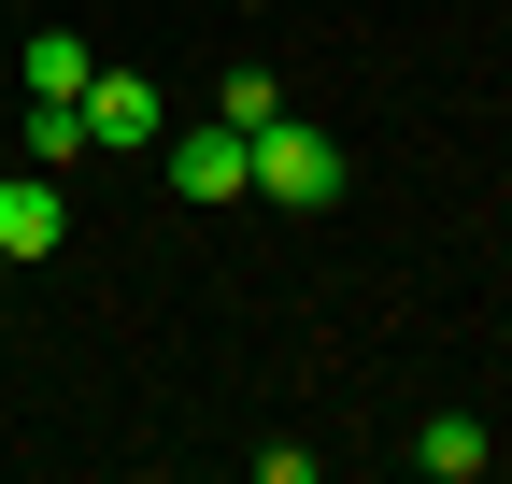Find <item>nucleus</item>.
<instances>
[{"mask_svg": "<svg viewBox=\"0 0 512 484\" xmlns=\"http://www.w3.org/2000/svg\"><path fill=\"white\" fill-rule=\"evenodd\" d=\"M57 228H72L57 171H0V257H57Z\"/></svg>", "mask_w": 512, "mask_h": 484, "instance_id": "obj_4", "label": "nucleus"}, {"mask_svg": "<svg viewBox=\"0 0 512 484\" xmlns=\"http://www.w3.org/2000/svg\"><path fill=\"white\" fill-rule=\"evenodd\" d=\"M157 157H171V200H185V214L256 200V143L228 129V114H200V129H157Z\"/></svg>", "mask_w": 512, "mask_h": 484, "instance_id": "obj_1", "label": "nucleus"}, {"mask_svg": "<svg viewBox=\"0 0 512 484\" xmlns=\"http://www.w3.org/2000/svg\"><path fill=\"white\" fill-rule=\"evenodd\" d=\"M484 456H498V442L470 428V413H427V428H413V470H427V484H484Z\"/></svg>", "mask_w": 512, "mask_h": 484, "instance_id": "obj_5", "label": "nucleus"}, {"mask_svg": "<svg viewBox=\"0 0 512 484\" xmlns=\"http://www.w3.org/2000/svg\"><path fill=\"white\" fill-rule=\"evenodd\" d=\"M0 271H15V257H0Z\"/></svg>", "mask_w": 512, "mask_h": 484, "instance_id": "obj_9", "label": "nucleus"}, {"mask_svg": "<svg viewBox=\"0 0 512 484\" xmlns=\"http://www.w3.org/2000/svg\"><path fill=\"white\" fill-rule=\"evenodd\" d=\"M157 129H171V100H157L143 72H86V143H100V157H143Z\"/></svg>", "mask_w": 512, "mask_h": 484, "instance_id": "obj_3", "label": "nucleus"}, {"mask_svg": "<svg viewBox=\"0 0 512 484\" xmlns=\"http://www.w3.org/2000/svg\"><path fill=\"white\" fill-rule=\"evenodd\" d=\"M29 100H86V29H29Z\"/></svg>", "mask_w": 512, "mask_h": 484, "instance_id": "obj_6", "label": "nucleus"}, {"mask_svg": "<svg viewBox=\"0 0 512 484\" xmlns=\"http://www.w3.org/2000/svg\"><path fill=\"white\" fill-rule=\"evenodd\" d=\"M214 114H228V129L256 143V129H271V114H285V86H271V72H228V86H214Z\"/></svg>", "mask_w": 512, "mask_h": 484, "instance_id": "obj_8", "label": "nucleus"}, {"mask_svg": "<svg viewBox=\"0 0 512 484\" xmlns=\"http://www.w3.org/2000/svg\"><path fill=\"white\" fill-rule=\"evenodd\" d=\"M256 200L328 214V200H342V143H328V129H299V114H271V129H256Z\"/></svg>", "mask_w": 512, "mask_h": 484, "instance_id": "obj_2", "label": "nucleus"}, {"mask_svg": "<svg viewBox=\"0 0 512 484\" xmlns=\"http://www.w3.org/2000/svg\"><path fill=\"white\" fill-rule=\"evenodd\" d=\"M15 143H29V171H72V157H86V100H29Z\"/></svg>", "mask_w": 512, "mask_h": 484, "instance_id": "obj_7", "label": "nucleus"}]
</instances>
